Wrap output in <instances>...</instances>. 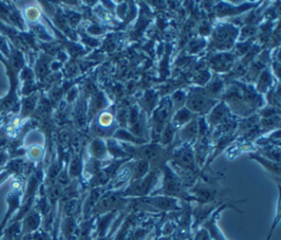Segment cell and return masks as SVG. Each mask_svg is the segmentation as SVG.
Returning a JSON list of instances; mask_svg holds the SVG:
<instances>
[{
    "label": "cell",
    "instance_id": "6da1fadb",
    "mask_svg": "<svg viewBox=\"0 0 281 240\" xmlns=\"http://www.w3.org/2000/svg\"><path fill=\"white\" fill-rule=\"evenodd\" d=\"M160 175L163 177V181H161V188L155 190L151 195H163L172 197V199L180 200L183 203H191L196 202L195 196L190 193L189 190L182 184L181 180L179 179L177 173L172 169L169 164H166L161 168Z\"/></svg>",
    "mask_w": 281,
    "mask_h": 240
},
{
    "label": "cell",
    "instance_id": "7a4b0ae2",
    "mask_svg": "<svg viewBox=\"0 0 281 240\" xmlns=\"http://www.w3.org/2000/svg\"><path fill=\"white\" fill-rule=\"evenodd\" d=\"M42 223V216L38 209H30L25 215V217L21 219V232L20 240H23L26 237L37 232Z\"/></svg>",
    "mask_w": 281,
    "mask_h": 240
},
{
    "label": "cell",
    "instance_id": "5b68a950",
    "mask_svg": "<svg viewBox=\"0 0 281 240\" xmlns=\"http://www.w3.org/2000/svg\"><path fill=\"white\" fill-rule=\"evenodd\" d=\"M250 158L256 160L257 163H259L261 166H264L265 169L270 173V175L276 177L277 180L280 179V166L278 163H274V161H272V160H269V159L265 158L262 155H258V154L250 155Z\"/></svg>",
    "mask_w": 281,
    "mask_h": 240
},
{
    "label": "cell",
    "instance_id": "3957f363",
    "mask_svg": "<svg viewBox=\"0 0 281 240\" xmlns=\"http://www.w3.org/2000/svg\"><path fill=\"white\" fill-rule=\"evenodd\" d=\"M211 104L212 101L201 93H195L188 99V107L195 112H205Z\"/></svg>",
    "mask_w": 281,
    "mask_h": 240
},
{
    "label": "cell",
    "instance_id": "277c9868",
    "mask_svg": "<svg viewBox=\"0 0 281 240\" xmlns=\"http://www.w3.org/2000/svg\"><path fill=\"white\" fill-rule=\"evenodd\" d=\"M235 37L234 29H219L217 32L213 34L214 44L218 47L221 44L222 49H226V45L231 43V41Z\"/></svg>",
    "mask_w": 281,
    "mask_h": 240
},
{
    "label": "cell",
    "instance_id": "8992f818",
    "mask_svg": "<svg viewBox=\"0 0 281 240\" xmlns=\"http://www.w3.org/2000/svg\"><path fill=\"white\" fill-rule=\"evenodd\" d=\"M89 153H90L92 159L99 161L105 160L108 156L106 143L101 140H95L89 146Z\"/></svg>",
    "mask_w": 281,
    "mask_h": 240
},
{
    "label": "cell",
    "instance_id": "52a82bcc",
    "mask_svg": "<svg viewBox=\"0 0 281 240\" xmlns=\"http://www.w3.org/2000/svg\"><path fill=\"white\" fill-rule=\"evenodd\" d=\"M197 134H198V124H197V121H191L186 124V127H184L181 131L180 136L182 141H186V142H193Z\"/></svg>",
    "mask_w": 281,
    "mask_h": 240
},
{
    "label": "cell",
    "instance_id": "8fae6325",
    "mask_svg": "<svg viewBox=\"0 0 281 240\" xmlns=\"http://www.w3.org/2000/svg\"><path fill=\"white\" fill-rule=\"evenodd\" d=\"M10 218H11V216H9L8 214H6L4 219L2 220V223H0V240H2L3 237H4L5 229H6V227H7V225L9 224V219Z\"/></svg>",
    "mask_w": 281,
    "mask_h": 240
},
{
    "label": "cell",
    "instance_id": "ba28073f",
    "mask_svg": "<svg viewBox=\"0 0 281 240\" xmlns=\"http://www.w3.org/2000/svg\"><path fill=\"white\" fill-rule=\"evenodd\" d=\"M115 125V115L112 113L104 111L99 114L98 117V129L103 130H110Z\"/></svg>",
    "mask_w": 281,
    "mask_h": 240
},
{
    "label": "cell",
    "instance_id": "9c48e42d",
    "mask_svg": "<svg viewBox=\"0 0 281 240\" xmlns=\"http://www.w3.org/2000/svg\"><path fill=\"white\" fill-rule=\"evenodd\" d=\"M193 117V113L190 112L189 109H182L178 110V112L175 114L174 116V125L175 127H181V125H186L189 121H191Z\"/></svg>",
    "mask_w": 281,
    "mask_h": 240
},
{
    "label": "cell",
    "instance_id": "30bf717a",
    "mask_svg": "<svg viewBox=\"0 0 281 240\" xmlns=\"http://www.w3.org/2000/svg\"><path fill=\"white\" fill-rule=\"evenodd\" d=\"M174 127L172 125H168V127H166L165 130L163 131V134H161V143H163V145H167V144H169L172 139H174Z\"/></svg>",
    "mask_w": 281,
    "mask_h": 240
}]
</instances>
